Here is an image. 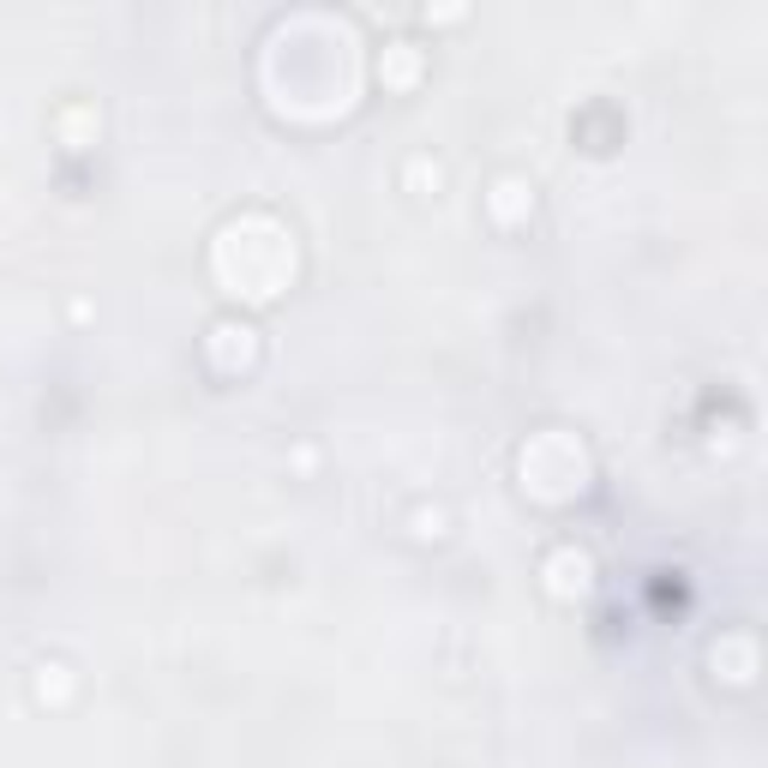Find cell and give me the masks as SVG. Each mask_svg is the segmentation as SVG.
Here are the masks:
<instances>
[{"instance_id": "obj_1", "label": "cell", "mask_w": 768, "mask_h": 768, "mask_svg": "<svg viewBox=\"0 0 768 768\" xmlns=\"http://www.w3.org/2000/svg\"><path fill=\"white\" fill-rule=\"evenodd\" d=\"M546 576H553L558 595H583L588 576H595V565H588V553H558L553 565H546Z\"/></svg>"}]
</instances>
